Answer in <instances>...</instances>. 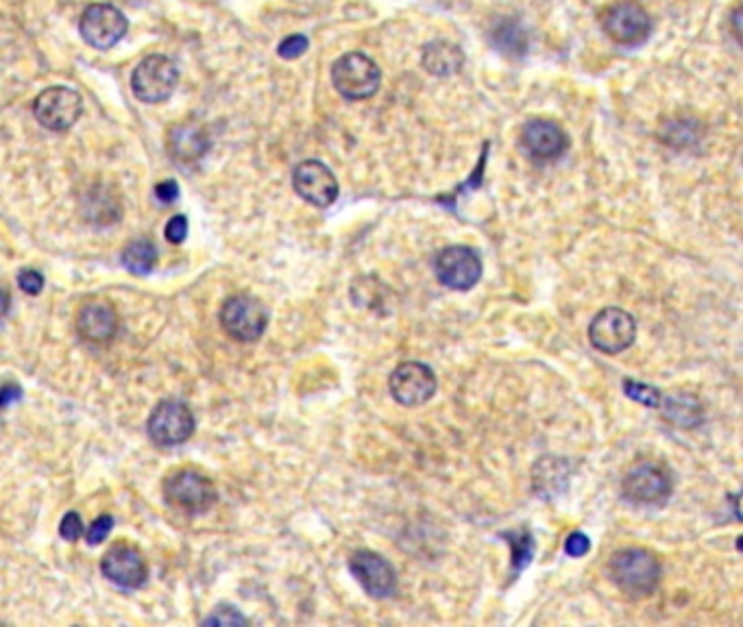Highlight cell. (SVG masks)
Here are the masks:
<instances>
[{
    "label": "cell",
    "mask_w": 743,
    "mask_h": 627,
    "mask_svg": "<svg viewBox=\"0 0 743 627\" xmlns=\"http://www.w3.org/2000/svg\"><path fill=\"white\" fill-rule=\"evenodd\" d=\"M77 334L90 344H107L118 334V312L105 299H88L77 312Z\"/></svg>",
    "instance_id": "obj_18"
},
{
    "label": "cell",
    "mask_w": 743,
    "mask_h": 627,
    "mask_svg": "<svg viewBox=\"0 0 743 627\" xmlns=\"http://www.w3.org/2000/svg\"><path fill=\"white\" fill-rule=\"evenodd\" d=\"M105 580L123 590H138L149 580V564L140 549L131 545H114L101 560Z\"/></svg>",
    "instance_id": "obj_15"
},
{
    "label": "cell",
    "mask_w": 743,
    "mask_h": 627,
    "mask_svg": "<svg viewBox=\"0 0 743 627\" xmlns=\"http://www.w3.org/2000/svg\"><path fill=\"white\" fill-rule=\"evenodd\" d=\"M20 399V388L14 384H5L3 388V408H7L9 403H14Z\"/></svg>",
    "instance_id": "obj_35"
},
{
    "label": "cell",
    "mask_w": 743,
    "mask_h": 627,
    "mask_svg": "<svg viewBox=\"0 0 743 627\" xmlns=\"http://www.w3.org/2000/svg\"><path fill=\"white\" fill-rule=\"evenodd\" d=\"M667 423H672L680 429H693L702 425L704 408L696 395L691 392H672V395H663V403L659 408Z\"/></svg>",
    "instance_id": "obj_20"
},
{
    "label": "cell",
    "mask_w": 743,
    "mask_h": 627,
    "mask_svg": "<svg viewBox=\"0 0 743 627\" xmlns=\"http://www.w3.org/2000/svg\"><path fill=\"white\" fill-rule=\"evenodd\" d=\"M624 395L652 410H659L663 403V392L659 388L643 384V381H635V379H624Z\"/></svg>",
    "instance_id": "obj_25"
},
{
    "label": "cell",
    "mask_w": 743,
    "mask_h": 627,
    "mask_svg": "<svg viewBox=\"0 0 743 627\" xmlns=\"http://www.w3.org/2000/svg\"><path fill=\"white\" fill-rule=\"evenodd\" d=\"M269 325V310L251 294H234L223 303L221 327L229 338L238 342L260 340Z\"/></svg>",
    "instance_id": "obj_5"
},
{
    "label": "cell",
    "mask_w": 743,
    "mask_h": 627,
    "mask_svg": "<svg viewBox=\"0 0 743 627\" xmlns=\"http://www.w3.org/2000/svg\"><path fill=\"white\" fill-rule=\"evenodd\" d=\"M170 146H173V155H177L181 162H192V159H199L205 153L207 142L197 129L181 127L175 131Z\"/></svg>",
    "instance_id": "obj_24"
},
{
    "label": "cell",
    "mask_w": 743,
    "mask_h": 627,
    "mask_svg": "<svg viewBox=\"0 0 743 627\" xmlns=\"http://www.w3.org/2000/svg\"><path fill=\"white\" fill-rule=\"evenodd\" d=\"M164 499L188 514H201L214 506L218 495L210 477L197 469H179L164 479Z\"/></svg>",
    "instance_id": "obj_3"
},
{
    "label": "cell",
    "mask_w": 743,
    "mask_h": 627,
    "mask_svg": "<svg viewBox=\"0 0 743 627\" xmlns=\"http://www.w3.org/2000/svg\"><path fill=\"white\" fill-rule=\"evenodd\" d=\"M179 83L177 66L164 55L144 57L131 75V90L142 103H164Z\"/></svg>",
    "instance_id": "obj_6"
},
{
    "label": "cell",
    "mask_w": 743,
    "mask_h": 627,
    "mask_svg": "<svg viewBox=\"0 0 743 627\" xmlns=\"http://www.w3.org/2000/svg\"><path fill=\"white\" fill-rule=\"evenodd\" d=\"M737 549H739V551L743 553V536H739V538H737Z\"/></svg>",
    "instance_id": "obj_36"
},
{
    "label": "cell",
    "mask_w": 743,
    "mask_h": 627,
    "mask_svg": "<svg viewBox=\"0 0 743 627\" xmlns=\"http://www.w3.org/2000/svg\"><path fill=\"white\" fill-rule=\"evenodd\" d=\"M621 495L637 506H661L672 495V475L661 462L643 460L621 479Z\"/></svg>",
    "instance_id": "obj_4"
},
{
    "label": "cell",
    "mask_w": 743,
    "mask_h": 627,
    "mask_svg": "<svg viewBox=\"0 0 743 627\" xmlns=\"http://www.w3.org/2000/svg\"><path fill=\"white\" fill-rule=\"evenodd\" d=\"M382 72L364 53H347L332 66V83L347 101H364L380 90Z\"/></svg>",
    "instance_id": "obj_2"
},
{
    "label": "cell",
    "mask_w": 743,
    "mask_h": 627,
    "mask_svg": "<svg viewBox=\"0 0 743 627\" xmlns=\"http://www.w3.org/2000/svg\"><path fill=\"white\" fill-rule=\"evenodd\" d=\"M247 617L240 614L234 606H218L212 614H207L203 625H245Z\"/></svg>",
    "instance_id": "obj_26"
},
{
    "label": "cell",
    "mask_w": 743,
    "mask_h": 627,
    "mask_svg": "<svg viewBox=\"0 0 743 627\" xmlns=\"http://www.w3.org/2000/svg\"><path fill=\"white\" fill-rule=\"evenodd\" d=\"M18 286L24 294H29V297H38V294L44 290V275L40 273V270L24 268L18 273Z\"/></svg>",
    "instance_id": "obj_28"
},
{
    "label": "cell",
    "mask_w": 743,
    "mask_h": 627,
    "mask_svg": "<svg viewBox=\"0 0 743 627\" xmlns=\"http://www.w3.org/2000/svg\"><path fill=\"white\" fill-rule=\"evenodd\" d=\"M388 388L399 405L406 408H419V405L428 403L438 388V379L428 364L421 362H404L399 364L391 379H388Z\"/></svg>",
    "instance_id": "obj_12"
},
{
    "label": "cell",
    "mask_w": 743,
    "mask_h": 627,
    "mask_svg": "<svg viewBox=\"0 0 743 627\" xmlns=\"http://www.w3.org/2000/svg\"><path fill=\"white\" fill-rule=\"evenodd\" d=\"M567 133L552 120H530L521 129V146L537 162H554L567 151Z\"/></svg>",
    "instance_id": "obj_17"
},
{
    "label": "cell",
    "mask_w": 743,
    "mask_h": 627,
    "mask_svg": "<svg viewBox=\"0 0 743 627\" xmlns=\"http://www.w3.org/2000/svg\"><path fill=\"white\" fill-rule=\"evenodd\" d=\"M569 462L563 458H543L534 464L532 488L543 499H554L569 484Z\"/></svg>",
    "instance_id": "obj_19"
},
{
    "label": "cell",
    "mask_w": 743,
    "mask_h": 627,
    "mask_svg": "<svg viewBox=\"0 0 743 627\" xmlns=\"http://www.w3.org/2000/svg\"><path fill=\"white\" fill-rule=\"evenodd\" d=\"M83 112V101L77 90L66 85L44 90L33 103L35 120L48 131H66L79 120Z\"/></svg>",
    "instance_id": "obj_11"
},
{
    "label": "cell",
    "mask_w": 743,
    "mask_h": 627,
    "mask_svg": "<svg viewBox=\"0 0 743 627\" xmlns=\"http://www.w3.org/2000/svg\"><path fill=\"white\" fill-rule=\"evenodd\" d=\"M462 61H465V55H462L460 48L452 42H432L425 46L423 51V66L430 75L436 77H447V75H456V72L462 68Z\"/></svg>",
    "instance_id": "obj_21"
},
{
    "label": "cell",
    "mask_w": 743,
    "mask_h": 627,
    "mask_svg": "<svg viewBox=\"0 0 743 627\" xmlns=\"http://www.w3.org/2000/svg\"><path fill=\"white\" fill-rule=\"evenodd\" d=\"M308 46H310V42H308L306 35H299V33L288 35V38L282 40V44L277 46V53H279V57H284V59H297L308 51Z\"/></svg>",
    "instance_id": "obj_30"
},
{
    "label": "cell",
    "mask_w": 743,
    "mask_h": 627,
    "mask_svg": "<svg viewBox=\"0 0 743 627\" xmlns=\"http://www.w3.org/2000/svg\"><path fill=\"white\" fill-rule=\"evenodd\" d=\"M637 338V323L632 314L619 307H606L589 325V340L598 351L617 355L632 347Z\"/></svg>",
    "instance_id": "obj_10"
},
{
    "label": "cell",
    "mask_w": 743,
    "mask_h": 627,
    "mask_svg": "<svg viewBox=\"0 0 743 627\" xmlns=\"http://www.w3.org/2000/svg\"><path fill=\"white\" fill-rule=\"evenodd\" d=\"M608 573L619 590L632 597H648L661 582V562L652 551L641 547L619 549L608 562Z\"/></svg>",
    "instance_id": "obj_1"
},
{
    "label": "cell",
    "mask_w": 743,
    "mask_h": 627,
    "mask_svg": "<svg viewBox=\"0 0 743 627\" xmlns=\"http://www.w3.org/2000/svg\"><path fill=\"white\" fill-rule=\"evenodd\" d=\"M730 29H733L735 38L743 44V5H739L733 11V16H730Z\"/></svg>",
    "instance_id": "obj_34"
},
{
    "label": "cell",
    "mask_w": 743,
    "mask_h": 627,
    "mask_svg": "<svg viewBox=\"0 0 743 627\" xmlns=\"http://www.w3.org/2000/svg\"><path fill=\"white\" fill-rule=\"evenodd\" d=\"M85 532L88 530L83 527V521L77 512H68L62 523H59V536L68 540V543H77L81 536H85Z\"/></svg>",
    "instance_id": "obj_29"
},
{
    "label": "cell",
    "mask_w": 743,
    "mask_h": 627,
    "mask_svg": "<svg viewBox=\"0 0 743 627\" xmlns=\"http://www.w3.org/2000/svg\"><path fill=\"white\" fill-rule=\"evenodd\" d=\"M349 571L369 597L388 599L395 595L397 573L393 569V564L382 558L380 553L369 549L353 551L349 558Z\"/></svg>",
    "instance_id": "obj_13"
},
{
    "label": "cell",
    "mask_w": 743,
    "mask_h": 627,
    "mask_svg": "<svg viewBox=\"0 0 743 627\" xmlns=\"http://www.w3.org/2000/svg\"><path fill=\"white\" fill-rule=\"evenodd\" d=\"M292 188L303 201L321 209L330 207L338 199V181L334 172L319 159H308L295 168Z\"/></svg>",
    "instance_id": "obj_16"
},
{
    "label": "cell",
    "mask_w": 743,
    "mask_h": 627,
    "mask_svg": "<svg viewBox=\"0 0 743 627\" xmlns=\"http://www.w3.org/2000/svg\"><path fill=\"white\" fill-rule=\"evenodd\" d=\"M120 262L131 275H149L157 264V249L151 240H133L123 249Z\"/></svg>",
    "instance_id": "obj_22"
},
{
    "label": "cell",
    "mask_w": 743,
    "mask_h": 627,
    "mask_svg": "<svg viewBox=\"0 0 743 627\" xmlns=\"http://www.w3.org/2000/svg\"><path fill=\"white\" fill-rule=\"evenodd\" d=\"M164 236L170 244H181L188 238V218L186 216H173L168 220L164 229Z\"/></svg>",
    "instance_id": "obj_31"
},
{
    "label": "cell",
    "mask_w": 743,
    "mask_h": 627,
    "mask_svg": "<svg viewBox=\"0 0 743 627\" xmlns=\"http://www.w3.org/2000/svg\"><path fill=\"white\" fill-rule=\"evenodd\" d=\"M127 18L120 9L107 3H96L90 5L83 11L79 31L83 40L90 46L99 48V51H107V48L116 46L127 33Z\"/></svg>",
    "instance_id": "obj_14"
},
{
    "label": "cell",
    "mask_w": 743,
    "mask_h": 627,
    "mask_svg": "<svg viewBox=\"0 0 743 627\" xmlns=\"http://www.w3.org/2000/svg\"><path fill=\"white\" fill-rule=\"evenodd\" d=\"M114 530V516L112 514H101L99 519H94L88 527V532H85V540H88V545L96 547L101 545L103 540L109 536V532Z\"/></svg>",
    "instance_id": "obj_27"
},
{
    "label": "cell",
    "mask_w": 743,
    "mask_h": 627,
    "mask_svg": "<svg viewBox=\"0 0 743 627\" xmlns=\"http://www.w3.org/2000/svg\"><path fill=\"white\" fill-rule=\"evenodd\" d=\"M146 432L160 447L184 445L194 434V414L184 401L166 399L155 405L146 423Z\"/></svg>",
    "instance_id": "obj_7"
},
{
    "label": "cell",
    "mask_w": 743,
    "mask_h": 627,
    "mask_svg": "<svg viewBox=\"0 0 743 627\" xmlns=\"http://www.w3.org/2000/svg\"><path fill=\"white\" fill-rule=\"evenodd\" d=\"M589 549H591V540L587 534H582V532L569 534L565 540V553L571 558H582L584 553H589Z\"/></svg>",
    "instance_id": "obj_32"
},
{
    "label": "cell",
    "mask_w": 743,
    "mask_h": 627,
    "mask_svg": "<svg viewBox=\"0 0 743 627\" xmlns=\"http://www.w3.org/2000/svg\"><path fill=\"white\" fill-rule=\"evenodd\" d=\"M506 543L513 549V573H521L528 567L534 558V536L528 527H519V530H510L502 534Z\"/></svg>",
    "instance_id": "obj_23"
},
{
    "label": "cell",
    "mask_w": 743,
    "mask_h": 627,
    "mask_svg": "<svg viewBox=\"0 0 743 627\" xmlns=\"http://www.w3.org/2000/svg\"><path fill=\"white\" fill-rule=\"evenodd\" d=\"M602 27L613 42L621 46H637L648 40L652 18L637 0H617L602 14Z\"/></svg>",
    "instance_id": "obj_8"
},
{
    "label": "cell",
    "mask_w": 743,
    "mask_h": 627,
    "mask_svg": "<svg viewBox=\"0 0 743 627\" xmlns=\"http://www.w3.org/2000/svg\"><path fill=\"white\" fill-rule=\"evenodd\" d=\"M155 196H157V201H160V203H164V205L173 203V201L177 199V196H179V186H177V181L168 179V181L157 183V188H155Z\"/></svg>",
    "instance_id": "obj_33"
},
{
    "label": "cell",
    "mask_w": 743,
    "mask_h": 627,
    "mask_svg": "<svg viewBox=\"0 0 743 627\" xmlns=\"http://www.w3.org/2000/svg\"><path fill=\"white\" fill-rule=\"evenodd\" d=\"M434 273L445 288L467 292L478 286L482 279V260L471 247L454 244V247H447L436 255Z\"/></svg>",
    "instance_id": "obj_9"
}]
</instances>
